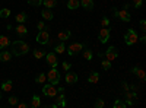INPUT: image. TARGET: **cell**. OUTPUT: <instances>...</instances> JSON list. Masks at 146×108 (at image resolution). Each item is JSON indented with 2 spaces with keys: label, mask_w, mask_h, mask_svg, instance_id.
<instances>
[{
  "label": "cell",
  "mask_w": 146,
  "mask_h": 108,
  "mask_svg": "<svg viewBox=\"0 0 146 108\" xmlns=\"http://www.w3.org/2000/svg\"><path fill=\"white\" fill-rule=\"evenodd\" d=\"M10 45H12V56H25L31 50L29 45L25 41H22V40H18L15 42H10Z\"/></svg>",
  "instance_id": "6da1fadb"
},
{
  "label": "cell",
  "mask_w": 146,
  "mask_h": 108,
  "mask_svg": "<svg viewBox=\"0 0 146 108\" xmlns=\"http://www.w3.org/2000/svg\"><path fill=\"white\" fill-rule=\"evenodd\" d=\"M124 41H126V45H133V44H136L137 41H139V38H137V34H136V31L133 29V28H129L127 29V32L124 34Z\"/></svg>",
  "instance_id": "7a4b0ae2"
},
{
  "label": "cell",
  "mask_w": 146,
  "mask_h": 108,
  "mask_svg": "<svg viewBox=\"0 0 146 108\" xmlns=\"http://www.w3.org/2000/svg\"><path fill=\"white\" fill-rule=\"evenodd\" d=\"M47 79H48V82H50L51 85L57 86L58 82H60V73H58V70L56 67H51V70L48 72V75H47Z\"/></svg>",
  "instance_id": "3957f363"
},
{
  "label": "cell",
  "mask_w": 146,
  "mask_h": 108,
  "mask_svg": "<svg viewBox=\"0 0 146 108\" xmlns=\"http://www.w3.org/2000/svg\"><path fill=\"white\" fill-rule=\"evenodd\" d=\"M113 13H114L115 18H118L120 21H123V22H130V19H131V15L127 12V9L117 10L115 7H113Z\"/></svg>",
  "instance_id": "277c9868"
},
{
  "label": "cell",
  "mask_w": 146,
  "mask_h": 108,
  "mask_svg": "<svg viewBox=\"0 0 146 108\" xmlns=\"http://www.w3.org/2000/svg\"><path fill=\"white\" fill-rule=\"evenodd\" d=\"M83 48H85V44H82V42H73V44H70L67 47V54L69 56H75L79 51H82Z\"/></svg>",
  "instance_id": "5b68a950"
},
{
  "label": "cell",
  "mask_w": 146,
  "mask_h": 108,
  "mask_svg": "<svg viewBox=\"0 0 146 108\" xmlns=\"http://www.w3.org/2000/svg\"><path fill=\"white\" fill-rule=\"evenodd\" d=\"M42 93L45 95V97H56L58 92H57V88H56L54 85H51V83L45 85V83H44V86H42Z\"/></svg>",
  "instance_id": "8992f818"
},
{
  "label": "cell",
  "mask_w": 146,
  "mask_h": 108,
  "mask_svg": "<svg viewBox=\"0 0 146 108\" xmlns=\"http://www.w3.org/2000/svg\"><path fill=\"white\" fill-rule=\"evenodd\" d=\"M104 57H105L107 60H110V62L115 60V58L118 57V51H117V48H115L114 45L108 47V50H107V51H104Z\"/></svg>",
  "instance_id": "52a82bcc"
},
{
  "label": "cell",
  "mask_w": 146,
  "mask_h": 108,
  "mask_svg": "<svg viewBox=\"0 0 146 108\" xmlns=\"http://www.w3.org/2000/svg\"><path fill=\"white\" fill-rule=\"evenodd\" d=\"M110 35H111V31H110V28H108V27H104V28L100 31V35H98L100 42L105 44V42L110 40Z\"/></svg>",
  "instance_id": "ba28073f"
},
{
  "label": "cell",
  "mask_w": 146,
  "mask_h": 108,
  "mask_svg": "<svg viewBox=\"0 0 146 108\" xmlns=\"http://www.w3.org/2000/svg\"><path fill=\"white\" fill-rule=\"evenodd\" d=\"M66 97L63 95V92H58L57 95H56V102L51 105L53 108H58V107H66Z\"/></svg>",
  "instance_id": "9c48e42d"
},
{
  "label": "cell",
  "mask_w": 146,
  "mask_h": 108,
  "mask_svg": "<svg viewBox=\"0 0 146 108\" xmlns=\"http://www.w3.org/2000/svg\"><path fill=\"white\" fill-rule=\"evenodd\" d=\"M36 41L40 44H48V41H50V34H48V31L47 29L40 31L38 35H36Z\"/></svg>",
  "instance_id": "30bf717a"
},
{
  "label": "cell",
  "mask_w": 146,
  "mask_h": 108,
  "mask_svg": "<svg viewBox=\"0 0 146 108\" xmlns=\"http://www.w3.org/2000/svg\"><path fill=\"white\" fill-rule=\"evenodd\" d=\"M45 60H47V63L50 64L51 67H57V64H58V60L56 57V53H47L45 54Z\"/></svg>",
  "instance_id": "8fae6325"
},
{
  "label": "cell",
  "mask_w": 146,
  "mask_h": 108,
  "mask_svg": "<svg viewBox=\"0 0 146 108\" xmlns=\"http://www.w3.org/2000/svg\"><path fill=\"white\" fill-rule=\"evenodd\" d=\"M64 80H66V83H70V85H73V83L78 82V75L73 73V72H69V70H67V73H66V76H64Z\"/></svg>",
  "instance_id": "7c38bea8"
},
{
  "label": "cell",
  "mask_w": 146,
  "mask_h": 108,
  "mask_svg": "<svg viewBox=\"0 0 146 108\" xmlns=\"http://www.w3.org/2000/svg\"><path fill=\"white\" fill-rule=\"evenodd\" d=\"M9 45H10V40L5 35H0V50H6Z\"/></svg>",
  "instance_id": "4fadbf2b"
},
{
  "label": "cell",
  "mask_w": 146,
  "mask_h": 108,
  "mask_svg": "<svg viewBox=\"0 0 146 108\" xmlns=\"http://www.w3.org/2000/svg\"><path fill=\"white\" fill-rule=\"evenodd\" d=\"M41 16H42V18H44L45 21H51V19L54 18V15H53L51 9H48V7L42 9V12H41Z\"/></svg>",
  "instance_id": "5bb4252c"
},
{
  "label": "cell",
  "mask_w": 146,
  "mask_h": 108,
  "mask_svg": "<svg viewBox=\"0 0 146 108\" xmlns=\"http://www.w3.org/2000/svg\"><path fill=\"white\" fill-rule=\"evenodd\" d=\"M72 37V32L70 31H62V32H58V35H57V40L58 41H66V40H69Z\"/></svg>",
  "instance_id": "9a60e30c"
},
{
  "label": "cell",
  "mask_w": 146,
  "mask_h": 108,
  "mask_svg": "<svg viewBox=\"0 0 146 108\" xmlns=\"http://www.w3.org/2000/svg\"><path fill=\"white\" fill-rule=\"evenodd\" d=\"M16 34L19 35V37H25V35L28 34V28L23 25V23H19V25L16 27Z\"/></svg>",
  "instance_id": "2e32d148"
},
{
  "label": "cell",
  "mask_w": 146,
  "mask_h": 108,
  "mask_svg": "<svg viewBox=\"0 0 146 108\" xmlns=\"http://www.w3.org/2000/svg\"><path fill=\"white\" fill-rule=\"evenodd\" d=\"M80 6L85 10H92L94 9V0H80Z\"/></svg>",
  "instance_id": "e0dca14e"
},
{
  "label": "cell",
  "mask_w": 146,
  "mask_h": 108,
  "mask_svg": "<svg viewBox=\"0 0 146 108\" xmlns=\"http://www.w3.org/2000/svg\"><path fill=\"white\" fill-rule=\"evenodd\" d=\"M80 6V0H69L67 2V9L69 10H75Z\"/></svg>",
  "instance_id": "ac0fdd59"
},
{
  "label": "cell",
  "mask_w": 146,
  "mask_h": 108,
  "mask_svg": "<svg viewBox=\"0 0 146 108\" xmlns=\"http://www.w3.org/2000/svg\"><path fill=\"white\" fill-rule=\"evenodd\" d=\"M31 107H34V108L41 107V98L38 97V95H32V98H31Z\"/></svg>",
  "instance_id": "d6986e66"
},
{
  "label": "cell",
  "mask_w": 146,
  "mask_h": 108,
  "mask_svg": "<svg viewBox=\"0 0 146 108\" xmlns=\"http://www.w3.org/2000/svg\"><path fill=\"white\" fill-rule=\"evenodd\" d=\"M54 51H56L57 54H63V53L66 51V45H64V42H63V41H58V44L54 47Z\"/></svg>",
  "instance_id": "ffe728a7"
},
{
  "label": "cell",
  "mask_w": 146,
  "mask_h": 108,
  "mask_svg": "<svg viewBox=\"0 0 146 108\" xmlns=\"http://www.w3.org/2000/svg\"><path fill=\"white\" fill-rule=\"evenodd\" d=\"M131 72H133V73H135V75H137V76H139V79H142V80H145V79H146V76H145V72H143V70H142L140 67L135 66V67L131 69Z\"/></svg>",
  "instance_id": "44dd1931"
},
{
  "label": "cell",
  "mask_w": 146,
  "mask_h": 108,
  "mask_svg": "<svg viewBox=\"0 0 146 108\" xmlns=\"http://www.w3.org/2000/svg\"><path fill=\"white\" fill-rule=\"evenodd\" d=\"M98 80H100V73L98 72H92V73L88 76V82L89 83H98Z\"/></svg>",
  "instance_id": "7402d4cb"
},
{
  "label": "cell",
  "mask_w": 146,
  "mask_h": 108,
  "mask_svg": "<svg viewBox=\"0 0 146 108\" xmlns=\"http://www.w3.org/2000/svg\"><path fill=\"white\" fill-rule=\"evenodd\" d=\"M12 53L10 51H0V62H10Z\"/></svg>",
  "instance_id": "603a6c76"
},
{
  "label": "cell",
  "mask_w": 146,
  "mask_h": 108,
  "mask_svg": "<svg viewBox=\"0 0 146 108\" xmlns=\"http://www.w3.org/2000/svg\"><path fill=\"white\" fill-rule=\"evenodd\" d=\"M42 5L45 7H48V9H53L57 5V0H42Z\"/></svg>",
  "instance_id": "cb8c5ba5"
},
{
  "label": "cell",
  "mask_w": 146,
  "mask_h": 108,
  "mask_svg": "<svg viewBox=\"0 0 146 108\" xmlns=\"http://www.w3.org/2000/svg\"><path fill=\"white\" fill-rule=\"evenodd\" d=\"M12 89V80H5L2 83V91L3 92H9Z\"/></svg>",
  "instance_id": "d4e9b609"
},
{
  "label": "cell",
  "mask_w": 146,
  "mask_h": 108,
  "mask_svg": "<svg viewBox=\"0 0 146 108\" xmlns=\"http://www.w3.org/2000/svg\"><path fill=\"white\" fill-rule=\"evenodd\" d=\"M82 53H83V58H85V60H92L94 54H92V51H91L89 48H83Z\"/></svg>",
  "instance_id": "484cf974"
},
{
  "label": "cell",
  "mask_w": 146,
  "mask_h": 108,
  "mask_svg": "<svg viewBox=\"0 0 146 108\" xmlns=\"http://www.w3.org/2000/svg\"><path fill=\"white\" fill-rule=\"evenodd\" d=\"M124 93H126V99H136V98H137V92H136V91H133V92L126 91Z\"/></svg>",
  "instance_id": "4316f807"
},
{
  "label": "cell",
  "mask_w": 146,
  "mask_h": 108,
  "mask_svg": "<svg viewBox=\"0 0 146 108\" xmlns=\"http://www.w3.org/2000/svg\"><path fill=\"white\" fill-rule=\"evenodd\" d=\"M45 80H47V76H45L44 73L36 75V78H35V82H36V83H45Z\"/></svg>",
  "instance_id": "83f0119b"
},
{
  "label": "cell",
  "mask_w": 146,
  "mask_h": 108,
  "mask_svg": "<svg viewBox=\"0 0 146 108\" xmlns=\"http://www.w3.org/2000/svg\"><path fill=\"white\" fill-rule=\"evenodd\" d=\"M113 107L114 108H126V102H123L121 99H115L113 102Z\"/></svg>",
  "instance_id": "f1b7e54d"
},
{
  "label": "cell",
  "mask_w": 146,
  "mask_h": 108,
  "mask_svg": "<svg viewBox=\"0 0 146 108\" xmlns=\"http://www.w3.org/2000/svg\"><path fill=\"white\" fill-rule=\"evenodd\" d=\"M25 21H27V13H23V12L16 16V22L18 23H25Z\"/></svg>",
  "instance_id": "f546056e"
},
{
  "label": "cell",
  "mask_w": 146,
  "mask_h": 108,
  "mask_svg": "<svg viewBox=\"0 0 146 108\" xmlns=\"http://www.w3.org/2000/svg\"><path fill=\"white\" fill-rule=\"evenodd\" d=\"M101 66H102L104 70H110V69H111V62L105 58V60H102V62H101Z\"/></svg>",
  "instance_id": "4dcf8cb0"
},
{
  "label": "cell",
  "mask_w": 146,
  "mask_h": 108,
  "mask_svg": "<svg viewBox=\"0 0 146 108\" xmlns=\"http://www.w3.org/2000/svg\"><path fill=\"white\" fill-rule=\"evenodd\" d=\"M32 53H34V57H35V58H38V60H40V58H42V57L45 56L42 50H34Z\"/></svg>",
  "instance_id": "1f68e13d"
},
{
  "label": "cell",
  "mask_w": 146,
  "mask_h": 108,
  "mask_svg": "<svg viewBox=\"0 0 146 108\" xmlns=\"http://www.w3.org/2000/svg\"><path fill=\"white\" fill-rule=\"evenodd\" d=\"M0 16L2 18H9L10 16V9H2L0 10Z\"/></svg>",
  "instance_id": "d6a6232c"
},
{
  "label": "cell",
  "mask_w": 146,
  "mask_h": 108,
  "mask_svg": "<svg viewBox=\"0 0 146 108\" xmlns=\"http://www.w3.org/2000/svg\"><path fill=\"white\" fill-rule=\"evenodd\" d=\"M28 3L31 6H41L42 5V0H28Z\"/></svg>",
  "instance_id": "836d02e7"
},
{
  "label": "cell",
  "mask_w": 146,
  "mask_h": 108,
  "mask_svg": "<svg viewBox=\"0 0 146 108\" xmlns=\"http://www.w3.org/2000/svg\"><path fill=\"white\" fill-rule=\"evenodd\" d=\"M143 2H145V0H133V6H135L136 9H140Z\"/></svg>",
  "instance_id": "e575fe53"
},
{
  "label": "cell",
  "mask_w": 146,
  "mask_h": 108,
  "mask_svg": "<svg viewBox=\"0 0 146 108\" xmlns=\"http://www.w3.org/2000/svg\"><path fill=\"white\" fill-rule=\"evenodd\" d=\"M19 101H18V97H10L9 98V105H16Z\"/></svg>",
  "instance_id": "d590c367"
},
{
  "label": "cell",
  "mask_w": 146,
  "mask_h": 108,
  "mask_svg": "<svg viewBox=\"0 0 146 108\" xmlns=\"http://www.w3.org/2000/svg\"><path fill=\"white\" fill-rule=\"evenodd\" d=\"M36 28H38L40 31H44V29H47V31H48V27H45V25H44V22H42V21H41V22H38Z\"/></svg>",
  "instance_id": "8d00e7d4"
},
{
  "label": "cell",
  "mask_w": 146,
  "mask_h": 108,
  "mask_svg": "<svg viewBox=\"0 0 146 108\" xmlns=\"http://www.w3.org/2000/svg\"><path fill=\"white\" fill-rule=\"evenodd\" d=\"M101 25H102V27H108V25H110V19L104 16V18L101 19Z\"/></svg>",
  "instance_id": "74e56055"
},
{
  "label": "cell",
  "mask_w": 146,
  "mask_h": 108,
  "mask_svg": "<svg viewBox=\"0 0 146 108\" xmlns=\"http://www.w3.org/2000/svg\"><path fill=\"white\" fill-rule=\"evenodd\" d=\"M104 105H105V102H104L102 99H98V101L95 102V107H96V108H102Z\"/></svg>",
  "instance_id": "f35d334b"
},
{
  "label": "cell",
  "mask_w": 146,
  "mask_h": 108,
  "mask_svg": "<svg viewBox=\"0 0 146 108\" xmlns=\"http://www.w3.org/2000/svg\"><path fill=\"white\" fill-rule=\"evenodd\" d=\"M139 25H140V29H142V31H146V21H145V19H142V21H140Z\"/></svg>",
  "instance_id": "ab89813d"
},
{
  "label": "cell",
  "mask_w": 146,
  "mask_h": 108,
  "mask_svg": "<svg viewBox=\"0 0 146 108\" xmlns=\"http://www.w3.org/2000/svg\"><path fill=\"white\" fill-rule=\"evenodd\" d=\"M70 67H72V64H70V63H67V62H64V63H63V69H64L66 72H67V70H70Z\"/></svg>",
  "instance_id": "60d3db41"
},
{
  "label": "cell",
  "mask_w": 146,
  "mask_h": 108,
  "mask_svg": "<svg viewBox=\"0 0 146 108\" xmlns=\"http://www.w3.org/2000/svg\"><path fill=\"white\" fill-rule=\"evenodd\" d=\"M16 105H18V107H19V108H27V107H28V105H27V104H25V102H18V104H16Z\"/></svg>",
  "instance_id": "b9f144b4"
},
{
  "label": "cell",
  "mask_w": 146,
  "mask_h": 108,
  "mask_svg": "<svg viewBox=\"0 0 146 108\" xmlns=\"http://www.w3.org/2000/svg\"><path fill=\"white\" fill-rule=\"evenodd\" d=\"M126 105H129V107H133V105H135V102H133L131 99H126Z\"/></svg>",
  "instance_id": "7bdbcfd3"
},
{
  "label": "cell",
  "mask_w": 146,
  "mask_h": 108,
  "mask_svg": "<svg viewBox=\"0 0 146 108\" xmlns=\"http://www.w3.org/2000/svg\"><path fill=\"white\" fill-rule=\"evenodd\" d=\"M123 89H124V92H126V91H129V85H127L126 82H123Z\"/></svg>",
  "instance_id": "ee69618b"
},
{
  "label": "cell",
  "mask_w": 146,
  "mask_h": 108,
  "mask_svg": "<svg viewBox=\"0 0 146 108\" xmlns=\"http://www.w3.org/2000/svg\"><path fill=\"white\" fill-rule=\"evenodd\" d=\"M129 89H131V91H137V86H136V85H130Z\"/></svg>",
  "instance_id": "f6af8a7d"
},
{
  "label": "cell",
  "mask_w": 146,
  "mask_h": 108,
  "mask_svg": "<svg viewBox=\"0 0 146 108\" xmlns=\"http://www.w3.org/2000/svg\"><path fill=\"white\" fill-rule=\"evenodd\" d=\"M139 41H140V42H145V41H146V37H145V35H142V37L139 38Z\"/></svg>",
  "instance_id": "bcb514c9"
},
{
  "label": "cell",
  "mask_w": 146,
  "mask_h": 108,
  "mask_svg": "<svg viewBox=\"0 0 146 108\" xmlns=\"http://www.w3.org/2000/svg\"><path fill=\"white\" fill-rule=\"evenodd\" d=\"M12 28H13V27H12V25H10V23H9V25H6V29H7V31H10Z\"/></svg>",
  "instance_id": "7dc6e473"
},
{
  "label": "cell",
  "mask_w": 146,
  "mask_h": 108,
  "mask_svg": "<svg viewBox=\"0 0 146 108\" xmlns=\"http://www.w3.org/2000/svg\"><path fill=\"white\" fill-rule=\"evenodd\" d=\"M129 6H130L129 3H124V5H123V9H129Z\"/></svg>",
  "instance_id": "c3c4849f"
},
{
  "label": "cell",
  "mask_w": 146,
  "mask_h": 108,
  "mask_svg": "<svg viewBox=\"0 0 146 108\" xmlns=\"http://www.w3.org/2000/svg\"><path fill=\"white\" fill-rule=\"evenodd\" d=\"M0 98H2V92H0Z\"/></svg>",
  "instance_id": "681fc988"
}]
</instances>
